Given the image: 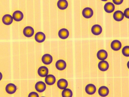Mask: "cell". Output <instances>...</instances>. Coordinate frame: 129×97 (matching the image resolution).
Segmentation results:
<instances>
[{
    "label": "cell",
    "instance_id": "6da1fadb",
    "mask_svg": "<svg viewBox=\"0 0 129 97\" xmlns=\"http://www.w3.org/2000/svg\"><path fill=\"white\" fill-rule=\"evenodd\" d=\"M94 12L92 8L86 7L83 10L82 14L83 16L86 19H89L93 16Z\"/></svg>",
    "mask_w": 129,
    "mask_h": 97
},
{
    "label": "cell",
    "instance_id": "7a4b0ae2",
    "mask_svg": "<svg viewBox=\"0 0 129 97\" xmlns=\"http://www.w3.org/2000/svg\"><path fill=\"white\" fill-rule=\"evenodd\" d=\"M47 86L45 83L43 81H40L38 82L35 85L36 90L39 93H42L46 90Z\"/></svg>",
    "mask_w": 129,
    "mask_h": 97
},
{
    "label": "cell",
    "instance_id": "3957f363",
    "mask_svg": "<svg viewBox=\"0 0 129 97\" xmlns=\"http://www.w3.org/2000/svg\"><path fill=\"white\" fill-rule=\"evenodd\" d=\"M49 70L48 68L44 66L40 67L38 70V73L40 77L44 78L48 75Z\"/></svg>",
    "mask_w": 129,
    "mask_h": 97
},
{
    "label": "cell",
    "instance_id": "277c9868",
    "mask_svg": "<svg viewBox=\"0 0 129 97\" xmlns=\"http://www.w3.org/2000/svg\"><path fill=\"white\" fill-rule=\"evenodd\" d=\"M35 33V30L31 26H27L23 30V34L25 37L30 38L33 36Z\"/></svg>",
    "mask_w": 129,
    "mask_h": 97
},
{
    "label": "cell",
    "instance_id": "5b68a950",
    "mask_svg": "<svg viewBox=\"0 0 129 97\" xmlns=\"http://www.w3.org/2000/svg\"><path fill=\"white\" fill-rule=\"evenodd\" d=\"M85 91L87 94L89 95H92L96 92V87L93 84H88L86 86Z\"/></svg>",
    "mask_w": 129,
    "mask_h": 97
},
{
    "label": "cell",
    "instance_id": "8992f818",
    "mask_svg": "<svg viewBox=\"0 0 129 97\" xmlns=\"http://www.w3.org/2000/svg\"><path fill=\"white\" fill-rule=\"evenodd\" d=\"M53 60V57L49 54H44L42 57V61L45 65H50L52 62Z\"/></svg>",
    "mask_w": 129,
    "mask_h": 97
},
{
    "label": "cell",
    "instance_id": "52a82bcc",
    "mask_svg": "<svg viewBox=\"0 0 129 97\" xmlns=\"http://www.w3.org/2000/svg\"><path fill=\"white\" fill-rule=\"evenodd\" d=\"M91 31L93 35L95 36H98L101 35L102 32V26L98 24H95L92 26L91 29Z\"/></svg>",
    "mask_w": 129,
    "mask_h": 97
},
{
    "label": "cell",
    "instance_id": "ba28073f",
    "mask_svg": "<svg viewBox=\"0 0 129 97\" xmlns=\"http://www.w3.org/2000/svg\"><path fill=\"white\" fill-rule=\"evenodd\" d=\"M98 67L101 71L102 72H105L107 71L109 69V63L106 60H101L99 63Z\"/></svg>",
    "mask_w": 129,
    "mask_h": 97
},
{
    "label": "cell",
    "instance_id": "9c48e42d",
    "mask_svg": "<svg viewBox=\"0 0 129 97\" xmlns=\"http://www.w3.org/2000/svg\"><path fill=\"white\" fill-rule=\"evenodd\" d=\"M122 47V43L118 40H114L111 44V49L115 51L119 50L121 49Z\"/></svg>",
    "mask_w": 129,
    "mask_h": 97
},
{
    "label": "cell",
    "instance_id": "30bf717a",
    "mask_svg": "<svg viewBox=\"0 0 129 97\" xmlns=\"http://www.w3.org/2000/svg\"><path fill=\"white\" fill-rule=\"evenodd\" d=\"M124 17L123 12L120 10L115 11L113 15V17L114 20L117 22L122 21L124 19Z\"/></svg>",
    "mask_w": 129,
    "mask_h": 97
},
{
    "label": "cell",
    "instance_id": "8fae6325",
    "mask_svg": "<svg viewBox=\"0 0 129 97\" xmlns=\"http://www.w3.org/2000/svg\"><path fill=\"white\" fill-rule=\"evenodd\" d=\"M17 87L14 84L10 83L8 84L5 87V90L7 93L11 94L14 93L16 91Z\"/></svg>",
    "mask_w": 129,
    "mask_h": 97
},
{
    "label": "cell",
    "instance_id": "7c38bea8",
    "mask_svg": "<svg viewBox=\"0 0 129 97\" xmlns=\"http://www.w3.org/2000/svg\"><path fill=\"white\" fill-rule=\"evenodd\" d=\"M35 40L38 43H42L45 41L46 36L42 32H38L36 34L35 37Z\"/></svg>",
    "mask_w": 129,
    "mask_h": 97
},
{
    "label": "cell",
    "instance_id": "4fadbf2b",
    "mask_svg": "<svg viewBox=\"0 0 129 97\" xmlns=\"http://www.w3.org/2000/svg\"><path fill=\"white\" fill-rule=\"evenodd\" d=\"M55 66L58 70L62 71L66 69L67 67V63L63 60H59L56 62Z\"/></svg>",
    "mask_w": 129,
    "mask_h": 97
},
{
    "label": "cell",
    "instance_id": "5bb4252c",
    "mask_svg": "<svg viewBox=\"0 0 129 97\" xmlns=\"http://www.w3.org/2000/svg\"><path fill=\"white\" fill-rule=\"evenodd\" d=\"M115 5L112 2H107L104 6V9L105 12L108 13H113L115 10Z\"/></svg>",
    "mask_w": 129,
    "mask_h": 97
},
{
    "label": "cell",
    "instance_id": "9a60e30c",
    "mask_svg": "<svg viewBox=\"0 0 129 97\" xmlns=\"http://www.w3.org/2000/svg\"><path fill=\"white\" fill-rule=\"evenodd\" d=\"M45 83L48 85L54 84L56 82V77L53 75H48L45 79Z\"/></svg>",
    "mask_w": 129,
    "mask_h": 97
},
{
    "label": "cell",
    "instance_id": "2e32d148",
    "mask_svg": "<svg viewBox=\"0 0 129 97\" xmlns=\"http://www.w3.org/2000/svg\"><path fill=\"white\" fill-rule=\"evenodd\" d=\"M58 36L60 39H67L69 36V32L66 28L61 29L58 32Z\"/></svg>",
    "mask_w": 129,
    "mask_h": 97
},
{
    "label": "cell",
    "instance_id": "e0dca14e",
    "mask_svg": "<svg viewBox=\"0 0 129 97\" xmlns=\"http://www.w3.org/2000/svg\"><path fill=\"white\" fill-rule=\"evenodd\" d=\"M57 87L60 90H64L68 86V82L64 79H60L58 80L57 82Z\"/></svg>",
    "mask_w": 129,
    "mask_h": 97
},
{
    "label": "cell",
    "instance_id": "ac0fdd59",
    "mask_svg": "<svg viewBox=\"0 0 129 97\" xmlns=\"http://www.w3.org/2000/svg\"><path fill=\"white\" fill-rule=\"evenodd\" d=\"M98 93L99 95L101 97H106L109 94V89L106 86H101L99 89Z\"/></svg>",
    "mask_w": 129,
    "mask_h": 97
},
{
    "label": "cell",
    "instance_id": "d6986e66",
    "mask_svg": "<svg viewBox=\"0 0 129 97\" xmlns=\"http://www.w3.org/2000/svg\"><path fill=\"white\" fill-rule=\"evenodd\" d=\"M13 17L10 14H7L4 15L2 17V21L5 25H11L13 22Z\"/></svg>",
    "mask_w": 129,
    "mask_h": 97
},
{
    "label": "cell",
    "instance_id": "ffe728a7",
    "mask_svg": "<svg viewBox=\"0 0 129 97\" xmlns=\"http://www.w3.org/2000/svg\"><path fill=\"white\" fill-rule=\"evenodd\" d=\"M23 14L20 11H16L13 14V19L17 22H19L23 19Z\"/></svg>",
    "mask_w": 129,
    "mask_h": 97
},
{
    "label": "cell",
    "instance_id": "44dd1931",
    "mask_svg": "<svg viewBox=\"0 0 129 97\" xmlns=\"http://www.w3.org/2000/svg\"><path fill=\"white\" fill-rule=\"evenodd\" d=\"M108 56L107 52L104 50H101L98 51L97 56L99 59L101 60H105L107 59Z\"/></svg>",
    "mask_w": 129,
    "mask_h": 97
},
{
    "label": "cell",
    "instance_id": "7402d4cb",
    "mask_svg": "<svg viewBox=\"0 0 129 97\" xmlns=\"http://www.w3.org/2000/svg\"><path fill=\"white\" fill-rule=\"evenodd\" d=\"M68 4L67 0H59L57 2V7L61 10H64L67 8Z\"/></svg>",
    "mask_w": 129,
    "mask_h": 97
},
{
    "label": "cell",
    "instance_id": "603a6c76",
    "mask_svg": "<svg viewBox=\"0 0 129 97\" xmlns=\"http://www.w3.org/2000/svg\"><path fill=\"white\" fill-rule=\"evenodd\" d=\"M73 95V93L72 90L69 88H65L62 92V97H72Z\"/></svg>",
    "mask_w": 129,
    "mask_h": 97
},
{
    "label": "cell",
    "instance_id": "cb8c5ba5",
    "mask_svg": "<svg viewBox=\"0 0 129 97\" xmlns=\"http://www.w3.org/2000/svg\"><path fill=\"white\" fill-rule=\"evenodd\" d=\"M122 51L123 56L129 57V46H125L123 47Z\"/></svg>",
    "mask_w": 129,
    "mask_h": 97
},
{
    "label": "cell",
    "instance_id": "d4e9b609",
    "mask_svg": "<svg viewBox=\"0 0 129 97\" xmlns=\"http://www.w3.org/2000/svg\"><path fill=\"white\" fill-rule=\"evenodd\" d=\"M28 97H39V95L36 92L33 91L29 93Z\"/></svg>",
    "mask_w": 129,
    "mask_h": 97
},
{
    "label": "cell",
    "instance_id": "484cf974",
    "mask_svg": "<svg viewBox=\"0 0 129 97\" xmlns=\"http://www.w3.org/2000/svg\"><path fill=\"white\" fill-rule=\"evenodd\" d=\"M124 16L126 18L129 19V8H126L124 10Z\"/></svg>",
    "mask_w": 129,
    "mask_h": 97
},
{
    "label": "cell",
    "instance_id": "4316f807",
    "mask_svg": "<svg viewBox=\"0 0 129 97\" xmlns=\"http://www.w3.org/2000/svg\"><path fill=\"white\" fill-rule=\"evenodd\" d=\"M114 4L116 5H120L123 2V0H112Z\"/></svg>",
    "mask_w": 129,
    "mask_h": 97
},
{
    "label": "cell",
    "instance_id": "83f0119b",
    "mask_svg": "<svg viewBox=\"0 0 129 97\" xmlns=\"http://www.w3.org/2000/svg\"><path fill=\"white\" fill-rule=\"evenodd\" d=\"M2 77H3V75H2V74L0 72V81L2 79Z\"/></svg>",
    "mask_w": 129,
    "mask_h": 97
},
{
    "label": "cell",
    "instance_id": "f1b7e54d",
    "mask_svg": "<svg viewBox=\"0 0 129 97\" xmlns=\"http://www.w3.org/2000/svg\"><path fill=\"white\" fill-rule=\"evenodd\" d=\"M127 67H128V68L129 69V60L128 61V62H127Z\"/></svg>",
    "mask_w": 129,
    "mask_h": 97
},
{
    "label": "cell",
    "instance_id": "f546056e",
    "mask_svg": "<svg viewBox=\"0 0 129 97\" xmlns=\"http://www.w3.org/2000/svg\"><path fill=\"white\" fill-rule=\"evenodd\" d=\"M101 1H102L103 2H106L107 1H108V0H101Z\"/></svg>",
    "mask_w": 129,
    "mask_h": 97
},
{
    "label": "cell",
    "instance_id": "4dcf8cb0",
    "mask_svg": "<svg viewBox=\"0 0 129 97\" xmlns=\"http://www.w3.org/2000/svg\"><path fill=\"white\" fill-rule=\"evenodd\" d=\"M44 97V96H42V97Z\"/></svg>",
    "mask_w": 129,
    "mask_h": 97
}]
</instances>
